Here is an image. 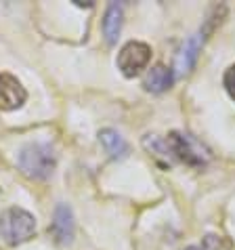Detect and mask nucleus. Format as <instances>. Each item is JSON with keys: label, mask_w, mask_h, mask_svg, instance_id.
Listing matches in <instances>:
<instances>
[{"label": "nucleus", "mask_w": 235, "mask_h": 250, "mask_svg": "<svg viewBox=\"0 0 235 250\" xmlns=\"http://www.w3.org/2000/svg\"><path fill=\"white\" fill-rule=\"evenodd\" d=\"M27 93L21 86V82L11 74H0V109H4V112L17 109L23 105Z\"/></svg>", "instance_id": "nucleus-7"}, {"label": "nucleus", "mask_w": 235, "mask_h": 250, "mask_svg": "<svg viewBox=\"0 0 235 250\" xmlns=\"http://www.w3.org/2000/svg\"><path fill=\"white\" fill-rule=\"evenodd\" d=\"M19 166L30 179H48L57 166V156L51 145L32 143L19 154Z\"/></svg>", "instance_id": "nucleus-2"}, {"label": "nucleus", "mask_w": 235, "mask_h": 250, "mask_svg": "<svg viewBox=\"0 0 235 250\" xmlns=\"http://www.w3.org/2000/svg\"><path fill=\"white\" fill-rule=\"evenodd\" d=\"M149 59H151V46L139 42V40H130V42H126L120 48L116 63L126 78H135L149 65Z\"/></svg>", "instance_id": "nucleus-4"}, {"label": "nucleus", "mask_w": 235, "mask_h": 250, "mask_svg": "<svg viewBox=\"0 0 235 250\" xmlns=\"http://www.w3.org/2000/svg\"><path fill=\"white\" fill-rule=\"evenodd\" d=\"M51 233L59 246H70L76 235V223H74V212L67 204H59L55 208V217L51 223Z\"/></svg>", "instance_id": "nucleus-6"}, {"label": "nucleus", "mask_w": 235, "mask_h": 250, "mask_svg": "<svg viewBox=\"0 0 235 250\" xmlns=\"http://www.w3.org/2000/svg\"><path fill=\"white\" fill-rule=\"evenodd\" d=\"M143 147L149 151V156H154L157 162L164 166H170V149L166 145V139H160L157 135H145L143 137Z\"/></svg>", "instance_id": "nucleus-11"}, {"label": "nucleus", "mask_w": 235, "mask_h": 250, "mask_svg": "<svg viewBox=\"0 0 235 250\" xmlns=\"http://www.w3.org/2000/svg\"><path fill=\"white\" fill-rule=\"evenodd\" d=\"M185 250H202V246H189V248H185Z\"/></svg>", "instance_id": "nucleus-14"}, {"label": "nucleus", "mask_w": 235, "mask_h": 250, "mask_svg": "<svg viewBox=\"0 0 235 250\" xmlns=\"http://www.w3.org/2000/svg\"><path fill=\"white\" fill-rule=\"evenodd\" d=\"M36 233V219L23 208L13 206L0 214V238L9 246H19Z\"/></svg>", "instance_id": "nucleus-1"}, {"label": "nucleus", "mask_w": 235, "mask_h": 250, "mask_svg": "<svg viewBox=\"0 0 235 250\" xmlns=\"http://www.w3.org/2000/svg\"><path fill=\"white\" fill-rule=\"evenodd\" d=\"M225 88L227 93H229V97L235 101V63L225 72Z\"/></svg>", "instance_id": "nucleus-13"}, {"label": "nucleus", "mask_w": 235, "mask_h": 250, "mask_svg": "<svg viewBox=\"0 0 235 250\" xmlns=\"http://www.w3.org/2000/svg\"><path fill=\"white\" fill-rule=\"evenodd\" d=\"M99 141L103 143V147L109 154V158L122 160L128 156V143L124 141V137L114 128H103L99 133Z\"/></svg>", "instance_id": "nucleus-10"}, {"label": "nucleus", "mask_w": 235, "mask_h": 250, "mask_svg": "<svg viewBox=\"0 0 235 250\" xmlns=\"http://www.w3.org/2000/svg\"><path fill=\"white\" fill-rule=\"evenodd\" d=\"M122 6L120 4H109L107 11H105V17H103V36H105L107 44H116L118 42V36L122 32Z\"/></svg>", "instance_id": "nucleus-9"}, {"label": "nucleus", "mask_w": 235, "mask_h": 250, "mask_svg": "<svg viewBox=\"0 0 235 250\" xmlns=\"http://www.w3.org/2000/svg\"><path fill=\"white\" fill-rule=\"evenodd\" d=\"M206 38L208 36L199 30L197 34H193V36H189L183 42L181 51L176 53V59H175V74L176 76H185L193 69V65H196V61H197V55H199V51H202V46L206 42Z\"/></svg>", "instance_id": "nucleus-5"}, {"label": "nucleus", "mask_w": 235, "mask_h": 250, "mask_svg": "<svg viewBox=\"0 0 235 250\" xmlns=\"http://www.w3.org/2000/svg\"><path fill=\"white\" fill-rule=\"evenodd\" d=\"M202 250H231V244L223 238V235L208 233L202 242Z\"/></svg>", "instance_id": "nucleus-12"}, {"label": "nucleus", "mask_w": 235, "mask_h": 250, "mask_svg": "<svg viewBox=\"0 0 235 250\" xmlns=\"http://www.w3.org/2000/svg\"><path fill=\"white\" fill-rule=\"evenodd\" d=\"M172 82H175V72L170 67H166L164 63H156L145 74L143 86L149 93H164L172 86Z\"/></svg>", "instance_id": "nucleus-8"}, {"label": "nucleus", "mask_w": 235, "mask_h": 250, "mask_svg": "<svg viewBox=\"0 0 235 250\" xmlns=\"http://www.w3.org/2000/svg\"><path fill=\"white\" fill-rule=\"evenodd\" d=\"M166 145H168L170 154L176 160H181L187 166H196V168H202L210 162V149L206 147L204 143H199L197 139H193L191 135L185 133H170L168 139H166Z\"/></svg>", "instance_id": "nucleus-3"}]
</instances>
